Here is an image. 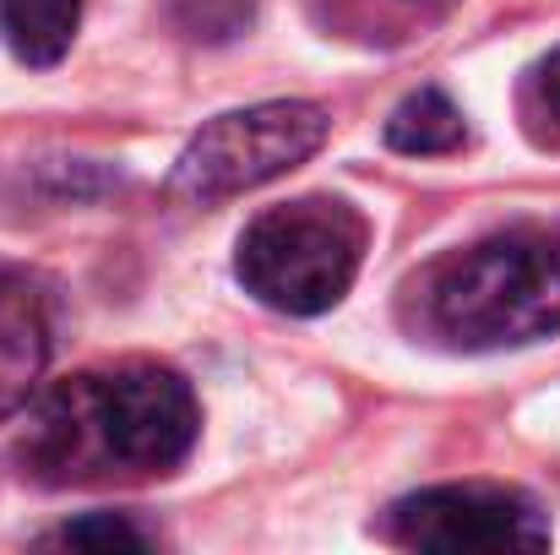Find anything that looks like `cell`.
<instances>
[{"instance_id":"obj_4","label":"cell","mask_w":560,"mask_h":555,"mask_svg":"<svg viewBox=\"0 0 560 555\" xmlns=\"http://www.w3.org/2000/svg\"><path fill=\"white\" fill-rule=\"evenodd\" d=\"M332 120L322 104L305 99H272L250 109H229L207 120L175 159L164 196L180 207H218L229 196H245L267 181H283L305 159L322 153Z\"/></svg>"},{"instance_id":"obj_5","label":"cell","mask_w":560,"mask_h":555,"mask_svg":"<svg viewBox=\"0 0 560 555\" xmlns=\"http://www.w3.org/2000/svg\"><path fill=\"white\" fill-rule=\"evenodd\" d=\"M386 534L408 551L435 555H506L545 551L550 518L545 507L517 485H430L419 496H402L386 512Z\"/></svg>"},{"instance_id":"obj_3","label":"cell","mask_w":560,"mask_h":555,"mask_svg":"<svg viewBox=\"0 0 560 555\" xmlns=\"http://www.w3.org/2000/svg\"><path fill=\"white\" fill-rule=\"evenodd\" d=\"M365 240L371 229L360 207H349L343 196H300L245 223L234 273L267 311L322 316L354 289Z\"/></svg>"},{"instance_id":"obj_11","label":"cell","mask_w":560,"mask_h":555,"mask_svg":"<svg viewBox=\"0 0 560 555\" xmlns=\"http://www.w3.org/2000/svg\"><path fill=\"white\" fill-rule=\"evenodd\" d=\"M534 82H539V99H545L550 120L560 126V49L550 55V60H545V66H539V77H534Z\"/></svg>"},{"instance_id":"obj_1","label":"cell","mask_w":560,"mask_h":555,"mask_svg":"<svg viewBox=\"0 0 560 555\" xmlns=\"http://www.w3.org/2000/svg\"><path fill=\"white\" fill-rule=\"evenodd\" d=\"M201 436V408L180 370L126 360L71 375L55 386L27 425L22 463L49 479H109V474H175Z\"/></svg>"},{"instance_id":"obj_10","label":"cell","mask_w":560,"mask_h":555,"mask_svg":"<svg viewBox=\"0 0 560 555\" xmlns=\"http://www.w3.org/2000/svg\"><path fill=\"white\" fill-rule=\"evenodd\" d=\"M175 22L190 38L223 44V38L250 27V0H175Z\"/></svg>"},{"instance_id":"obj_6","label":"cell","mask_w":560,"mask_h":555,"mask_svg":"<svg viewBox=\"0 0 560 555\" xmlns=\"http://www.w3.org/2000/svg\"><path fill=\"white\" fill-rule=\"evenodd\" d=\"M55 349L49 300L27 278H0V419L27 408Z\"/></svg>"},{"instance_id":"obj_7","label":"cell","mask_w":560,"mask_h":555,"mask_svg":"<svg viewBox=\"0 0 560 555\" xmlns=\"http://www.w3.org/2000/svg\"><path fill=\"white\" fill-rule=\"evenodd\" d=\"M82 27V0H0V38L22 66H60Z\"/></svg>"},{"instance_id":"obj_8","label":"cell","mask_w":560,"mask_h":555,"mask_svg":"<svg viewBox=\"0 0 560 555\" xmlns=\"http://www.w3.org/2000/svg\"><path fill=\"white\" fill-rule=\"evenodd\" d=\"M463 137H468L463 109H457L441 88H413V93L386 115V148H392V153H408V159L452 153V148H463Z\"/></svg>"},{"instance_id":"obj_2","label":"cell","mask_w":560,"mask_h":555,"mask_svg":"<svg viewBox=\"0 0 560 555\" xmlns=\"http://www.w3.org/2000/svg\"><path fill=\"white\" fill-rule=\"evenodd\" d=\"M430 322L457 349H523L560 333V245L528 229L479 240L441 267Z\"/></svg>"},{"instance_id":"obj_9","label":"cell","mask_w":560,"mask_h":555,"mask_svg":"<svg viewBox=\"0 0 560 555\" xmlns=\"http://www.w3.org/2000/svg\"><path fill=\"white\" fill-rule=\"evenodd\" d=\"M55 545L109 555V551H148V545H153V534H148V529H137L131 518H115V512H88V518L66 523V529L55 534Z\"/></svg>"}]
</instances>
